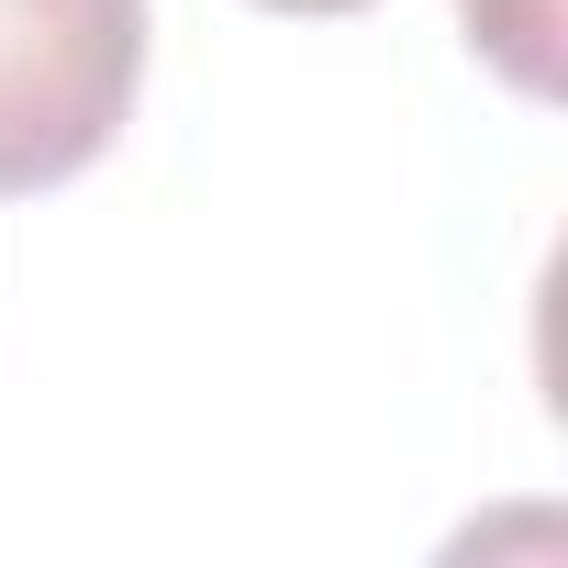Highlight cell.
<instances>
[{
	"mask_svg": "<svg viewBox=\"0 0 568 568\" xmlns=\"http://www.w3.org/2000/svg\"><path fill=\"white\" fill-rule=\"evenodd\" d=\"M145 90V0H0V201L112 156Z\"/></svg>",
	"mask_w": 568,
	"mask_h": 568,
	"instance_id": "1",
	"label": "cell"
},
{
	"mask_svg": "<svg viewBox=\"0 0 568 568\" xmlns=\"http://www.w3.org/2000/svg\"><path fill=\"white\" fill-rule=\"evenodd\" d=\"M457 12H468V45H479L524 101L557 90V0H457Z\"/></svg>",
	"mask_w": 568,
	"mask_h": 568,
	"instance_id": "2",
	"label": "cell"
},
{
	"mask_svg": "<svg viewBox=\"0 0 568 568\" xmlns=\"http://www.w3.org/2000/svg\"><path fill=\"white\" fill-rule=\"evenodd\" d=\"M256 12H368V0H256Z\"/></svg>",
	"mask_w": 568,
	"mask_h": 568,
	"instance_id": "3",
	"label": "cell"
}]
</instances>
